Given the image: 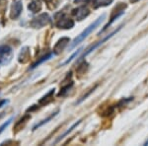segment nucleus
<instances>
[{
	"instance_id": "obj_21",
	"label": "nucleus",
	"mask_w": 148,
	"mask_h": 146,
	"mask_svg": "<svg viewBox=\"0 0 148 146\" xmlns=\"http://www.w3.org/2000/svg\"><path fill=\"white\" fill-rule=\"evenodd\" d=\"M81 51H82V49H78V51H76V52H75V53H74V54H72V56H71L70 57H69V58L67 59V60H66V61H64V62H63V63H62V65H64V64H67V63H69V62H70V61H72V60H73V59H74V58H75V57H76V56H78V54H79V53H80V52H81Z\"/></svg>"
},
{
	"instance_id": "obj_1",
	"label": "nucleus",
	"mask_w": 148,
	"mask_h": 146,
	"mask_svg": "<svg viewBox=\"0 0 148 146\" xmlns=\"http://www.w3.org/2000/svg\"><path fill=\"white\" fill-rule=\"evenodd\" d=\"M105 17H106V16H105V14H103L101 17L98 18L94 23L91 24V25H90L88 28H86L85 30L83 31V32L81 33V34H80L79 36H77V37H76L75 39L73 40L72 44H71V45L69 47V49H72L73 47H75L77 45H79L80 42H82L83 40H84L86 39V38H87L88 36H89V35L93 32V31L95 30V29H96L97 27H99V26L101 25V23L103 22V21H104Z\"/></svg>"
},
{
	"instance_id": "obj_10",
	"label": "nucleus",
	"mask_w": 148,
	"mask_h": 146,
	"mask_svg": "<svg viewBox=\"0 0 148 146\" xmlns=\"http://www.w3.org/2000/svg\"><path fill=\"white\" fill-rule=\"evenodd\" d=\"M28 8L33 13H37L42 9V2H40V0H32L29 3Z\"/></svg>"
},
{
	"instance_id": "obj_13",
	"label": "nucleus",
	"mask_w": 148,
	"mask_h": 146,
	"mask_svg": "<svg viewBox=\"0 0 148 146\" xmlns=\"http://www.w3.org/2000/svg\"><path fill=\"white\" fill-rule=\"evenodd\" d=\"M80 123H81V119H80V121H76L75 123H73L72 125H71V127H70V128H68L67 130H66L65 132H64L62 135H60V136H59V137L57 138V139H56V142H54V143H57V142H58V141H60L61 139H62V138H64V137H65L66 135H68L69 133H70L71 131H72L73 129L76 127V126H77V125H79Z\"/></svg>"
},
{
	"instance_id": "obj_5",
	"label": "nucleus",
	"mask_w": 148,
	"mask_h": 146,
	"mask_svg": "<svg viewBox=\"0 0 148 146\" xmlns=\"http://www.w3.org/2000/svg\"><path fill=\"white\" fill-rule=\"evenodd\" d=\"M125 7H126L125 4H119V5L114 9V10H113V14H112V16H111V20H110V22L107 24L106 26H105L104 29H103L101 32H104V31L106 30V29L108 28L109 26L111 25V24L113 23L114 20H116V19H118L119 17H121V15H123V14H125ZM101 32H100V33H101Z\"/></svg>"
},
{
	"instance_id": "obj_22",
	"label": "nucleus",
	"mask_w": 148,
	"mask_h": 146,
	"mask_svg": "<svg viewBox=\"0 0 148 146\" xmlns=\"http://www.w3.org/2000/svg\"><path fill=\"white\" fill-rule=\"evenodd\" d=\"M95 0H74L75 3H81V2H86V3H94Z\"/></svg>"
},
{
	"instance_id": "obj_7",
	"label": "nucleus",
	"mask_w": 148,
	"mask_h": 146,
	"mask_svg": "<svg viewBox=\"0 0 148 146\" xmlns=\"http://www.w3.org/2000/svg\"><path fill=\"white\" fill-rule=\"evenodd\" d=\"M72 14L73 16L77 19L78 21H81L83 19H85L86 17H88L90 14V10L85 6H81V7H78L76 9H73L72 10Z\"/></svg>"
},
{
	"instance_id": "obj_24",
	"label": "nucleus",
	"mask_w": 148,
	"mask_h": 146,
	"mask_svg": "<svg viewBox=\"0 0 148 146\" xmlns=\"http://www.w3.org/2000/svg\"><path fill=\"white\" fill-rule=\"evenodd\" d=\"M138 1H140V0H131L132 3H136V2H138Z\"/></svg>"
},
{
	"instance_id": "obj_9",
	"label": "nucleus",
	"mask_w": 148,
	"mask_h": 146,
	"mask_svg": "<svg viewBox=\"0 0 148 146\" xmlns=\"http://www.w3.org/2000/svg\"><path fill=\"white\" fill-rule=\"evenodd\" d=\"M30 58V49L28 47H24L21 49L18 56V60L20 63H26Z\"/></svg>"
},
{
	"instance_id": "obj_20",
	"label": "nucleus",
	"mask_w": 148,
	"mask_h": 146,
	"mask_svg": "<svg viewBox=\"0 0 148 146\" xmlns=\"http://www.w3.org/2000/svg\"><path fill=\"white\" fill-rule=\"evenodd\" d=\"M97 86H98V85H95L94 87L92 88V89H90V91H89V92H87V93H86V94H85L84 96H82V97H81V99L79 100V101H77V104H79V103H81V102H82V101H84V100L86 99V98L88 97V96H89L90 94H91V93H93V92H94V90H95V89H96V88H97Z\"/></svg>"
},
{
	"instance_id": "obj_16",
	"label": "nucleus",
	"mask_w": 148,
	"mask_h": 146,
	"mask_svg": "<svg viewBox=\"0 0 148 146\" xmlns=\"http://www.w3.org/2000/svg\"><path fill=\"white\" fill-rule=\"evenodd\" d=\"M54 56V53H49V54H47V56H42V58L40 59V60H38L37 62H36V63H34L33 64V66L31 68L32 69H34V68H36L37 67V66H39L40 63H42V62L44 61H47V60H49V58H51L52 56Z\"/></svg>"
},
{
	"instance_id": "obj_19",
	"label": "nucleus",
	"mask_w": 148,
	"mask_h": 146,
	"mask_svg": "<svg viewBox=\"0 0 148 146\" xmlns=\"http://www.w3.org/2000/svg\"><path fill=\"white\" fill-rule=\"evenodd\" d=\"M13 119H14V117H11V118L9 119L8 121H6V123H4L1 126H0V133H2L4 131V129H5L6 127H8L9 124L12 123V121H13Z\"/></svg>"
},
{
	"instance_id": "obj_23",
	"label": "nucleus",
	"mask_w": 148,
	"mask_h": 146,
	"mask_svg": "<svg viewBox=\"0 0 148 146\" xmlns=\"http://www.w3.org/2000/svg\"><path fill=\"white\" fill-rule=\"evenodd\" d=\"M7 103H8V101H7V100H4V101H2L1 103H0V108H2L4 106V105H6Z\"/></svg>"
},
{
	"instance_id": "obj_3",
	"label": "nucleus",
	"mask_w": 148,
	"mask_h": 146,
	"mask_svg": "<svg viewBox=\"0 0 148 146\" xmlns=\"http://www.w3.org/2000/svg\"><path fill=\"white\" fill-rule=\"evenodd\" d=\"M121 27H119L118 29H116V30H114V32H112L111 34H110V35H108V36H107V37H105L104 39H103V40H100V42H96V44H94V45H91V47H88V49H86V51H84V53H83L82 56H80V59H84V57H85V56H88V54H89V53H91L92 51H94L95 49H97V47H99L100 45H102L103 44H104L105 42H107V40H110V39H111V38L113 37L114 35H116V33H118L119 31L121 30Z\"/></svg>"
},
{
	"instance_id": "obj_8",
	"label": "nucleus",
	"mask_w": 148,
	"mask_h": 146,
	"mask_svg": "<svg viewBox=\"0 0 148 146\" xmlns=\"http://www.w3.org/2000/svg\"><path fill=\"white\" fill-rule=\"evenodd\" d=\"M69 42H70V40H69L68 38H61V39L56 42V45H54L53 52L56 54H58V53H60V52H62Z\"/></svg>"
},
{
	"instance_id": "obj_11",
	"label": "nucleus",
	"mask_w": 148,
	"mask_h": 146,
	"mask_svg": "<svg viewBox=\"0 0 148 146\" xmlns=\"http://www.w3.org/2000/svg\"><path fill=\"white\" fill-rule=\"evenodd\" d=\"M53 94H54V89H51L49 93H47V94L40 100L39 104L42 105V106H46L49 103H51L52 101V99H53Z\"/></svg>"
},
{
	"instance_id": "obj_18",
	"label": "nucleus",
	"mask_w": 148,
	"mask_h": 146,
	"mask_svg": "<svg viewBox=\"0 0 148 146\" xmlns=\"http://www.w3.org/2000/svg\"><path fill=\"white\" fill-rule=\"evenodd\" d=\"M31 117L29 116V114H26L25 117H23L22 119L19 121V123L16 124V126H15V129L16 130H19V129H21V124H22V126H24V124H25L26 123H27V121L28 119H30Z\"/></svg>"
},
{
	"instance_id": "obj_2",
	"label": "nucleus",
	"mask_w": 148,
	"mask_h": 146,
	"mask_svg": "<svg viewBox=\"0 0 148 146\" xmlns=\"http://www.w3.org/2000/svg\"><path fill=\"white\" fill-rule=\"evenodd\" d=\"M51 19L49 17V15L47 13H42L39 15L38 17H36L33 19V21L31 22V26L33 28L36 29H40L42 27H46L47 25H49L51 23Z\"/></svg>"
},
{
	"instance_id": "obj_17",
	"label": "nucleus",
	"mask_w": 148,
	"mask_h": 146,
	"mask_svg": "<svg viewBox=\"0 0 148 146\" xmlns=\"http://www.w3.org/2000/svg\"><path fill=\"white\" fill-rule=\"evenodd\" d=\"M11 52H12V49L8 45H1V47H0V56H9V54H11Z\"/></svg>"
},
{
	"instance_id": "obj_15",
	"label": "nucleus",
	"mask_w": 148,
	"mask_h": 146,
	"mask_svg": "<svg viewBox=\"0 0 148 146\" xmlns=\"http://www.w3.org/2000/svg\"><path fill=\"white\" fill-rule=\"evenodd\" d=\"M72 86H73V82L72 81H70V83H68L67 85H65V86H63L62 88H61V90H60V92L58 93V97H62V96H65L67 93L70 91V89L72 88Z\"/></svg>"
},
{
	"instance_id": "obj_4",
	"label": "nucleus",
	"mask_w": 148,
	"mask_h": 146,
	"mask_svg": "<svg viewBox=\"0 0 148 146\" xmlns=\"http://www.w3.org/2000/svg\"><path fill=\"white\" fill-rule=\"evenodd\" d=\"M56 27L59 29L68 30V29H71L74 27V21L71 18L67 17L65 14H60V17L57 18Z\"/></svg>"
},
{
	"instance_id": "obj_12",
	"label": "nucleus",
	"mask_w": 148,
	"mask_h": 146,
	"mask_svg": "<svg viewBox=\"0 0 148 146\" xmlns=\"http://www.w3.org/2000/svg\"><path fill=\"white\" fill-rule=\"evenodd\" d=\"M58 112H59V111H58V110H57V111H56V112H52V114H51V116H49V117H47V119H42V121H40L39 123H37V124H36V125L34 126V127H33V130H36V129H37V128H40V126H42V125H44V124L47 123L49 121H51V119H53L54 117H56V116H57V114H58Z\"/></svg>"
},
{
	"instance_id": "obj_14",
	"label": "nucleus",
	"mask_w": 148,
	"mask_h": 146,
	"mask_svg": "<svg viewBox=\"0 0 148 146\" xmlns=\"http://www.w3.org/2000/svg\"><path fill=\"white\" fill-rule=\"evenodd\" d=\"M114 0H95L94 1V7L95 8H99V7H104L108 6L113 2Z\"/></svg>"
},
{
	"instance_id": "obj_6",
	"label": "nucleus",
	"mask_w": 148,
	"mask_h": 146,
	"mask_svg": "<svg viewBox=\"0 0 148 146\" xmlns=\"http://www.w3.org/2000/svg\"><path fill=\"white\" fill-rule=\"evenodd\" d=\"M23 9L22 0H13L11 5V11H10V18L15 20L19 16L21 15V12Z\"/></svg>"
}]
</instances>
